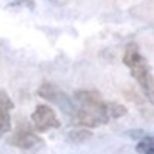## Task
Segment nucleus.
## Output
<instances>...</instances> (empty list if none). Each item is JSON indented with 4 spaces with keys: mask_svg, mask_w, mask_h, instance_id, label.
Wrapping results in <instances>:
<instances>
[{
    "mask_svg": "<svg viewBox=\"0 0 154 154\" xmlns=\"http://www.w3.org/2000/svg\"><path fill=\"white\" fill-rule=\"evenodd\" d=\"M123 63L129 68L131 76L139 85L143 94L151 104H154V76L147 60L139 53L136 45H129L123 55Z\"/></svg>",
    "mask_w": 154,
    "mask_h": 154,
    "instance_id": "1",
    "label": "nucleus"
},
{
    "mask_svg": "<svg viewBox=\"0 0 154 154\" xmlns=\"http://www.w3.org/2000/svg\"><path fill=\"white\" fill-rule=\"evenodd\" d=\"M14 101L5 91H0V139L10 131L12 121H10V111L14 109Z\"/></svg>",
    "mask_w": 154,
    "mask_h": 154,
    "instance_id": "6",
    "label": "nucleus"
},
{
    "mask_svg": "<svg viewBox=\"0 0 154 154\" xmlns=\"http://www.w3.org/2000/svg\"><path fill=\"white\" fill-rule=\"evenodd\" d=\"M128 113V109L119 103H108V116L109 119H118V118L124 116Z\"/></svg>",
    "mask_w": 154,
    "mask_h": 154,
    "instance_id": "9",
    "label": "nucleus"
},
{
    "mask_svg": "<svg viewBox=\"0 0 154 154\" xmlns=\"http://www.w3.org/2000/svg\"><path fill=\"white\" fill-rule=\"evenodd\" d=\"M37 94L40 98H43V100H47L48 103L57 104V106L60 108L65 114H68L70 118L73 116V114L76 113V109H78V106L75 104V101L71 100L65 91H61L58 86H55L53 83H43L40 88H38Z\"/></svg>",
    "mask_w": 154,
    "mask_h": 154,
    "instance_id": "3",
    "label": "nucleus"
},
{
    "mask_svg": "<svg viewBox=\"0 0 154 154\" xmlns=\"http://www.w3.org/2000/svg\"><path fill=\"white\" fill-rule=\"evenodd\" d=\"M17 5H27V7L32 10V8L35 7V2L33 0H15V2L10 4V7H17Z\"/></svg>",
    "mask_w": 154,
    "mask_h": 154,
    "instance_id": "10",
    "label": "nucleus"
},
{
    "mask_svg": "<svg viewBox=\"0 0 154 154\" xmlns=\"http://www.w3.org/2000/svg\"><path fill=\"white\" fill-rule=\"evenodd\" d=\"M10 144L17 149H22V151H27V152H33V151H38L40 147H43L45 141L38 136L37 133H33L32 129H18L14 136L10 137Z\"/></svg>",
    "mask_w": 154,
    "mask_h": 154,
    "instance_id": "5",
    "label": "nucleus"
},
{
    "mask_svg": "<svg viewBox=\"0 0 154 154\" xmlns=\"http://www.w3.org/2000/svg\"><path fill=\"white\" fill-rule=\"evenodd\" d=\"M32 123L38 133H47L50 129H57L61 126L57 113L48 104H38L35 108V111L32 113Z\"/></svg>",
    "mask_w": 154,
    "mask_h": 154,
    "instance_id": "4",
    "label": "nucleus"
},
{
    "mask_svg": "<svg viewBox=\"0 0 154 154\" xmlns=\"http://www.w3.org/2000/svg\"><path fill=\"white\" fill-rule=\"evenodd\" d=\"M136 151L139 154H154V139L149 136H144L137 141Z\"/></svg>",
    "mask_w": 154,
    "mask_h": 154,
    "instance_id": "8",
    "label": "nucleus"
},
{
    "mask_svg": "<svg viewBox=\"0 0 154 154\" xmlns=\"http://www.w3.org/2000/svg\"><path fill=\"white\" fill-rule=\"evenodd\" d=\"M93 136V133H91L88 128H76V129H71L70 133H68V139L71 141V143L75 144H81L85 143V141H88L90 137Z\"/></svg>",
    "mask_w": 154,
    "mask_h": 154,
    "instance_id": "7",
    "label": "nucleus"
},
{
    "mask_svg": "<svg viewBox=\"0 0 154 154\" xmlns=\"http://www.w3.org/2000/svg\"><path fill=\"white\" fill-rule=\"evenodd\" d=\"M75 103H78V108L90 114H94L96 118L104 121V124L109 121L108 116V101H103L101 94L94 90H78L75 93Z\"/></svg>",
    "mask_w": 154,
    "mask_h": 154,
    "instance_id": "2",
    "label": "nucleus"
}]
</instances>
